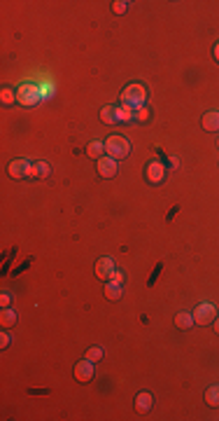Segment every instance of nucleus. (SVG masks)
Instances as JSON below:
<instances>
[{"label":"nucleus","mask_w":219,"mask_h":421,"mask_svg":"<svg viewBox=\"0 0 219 421\" xmlns=\"http://www.w3.org/2000/svg\"><path fill=\"white\" fill-rule=\"evenodd\" d=\"M128 152H131V143H128L126 136H122V134H112V136L105 140V155L117 159V162H119V159H126Z\"/></svg>","instance_id":"obj_1"},{"label":"nucleus","mask_w":219,"mask_h":421,"mask_svg":"<svg viewBox=\"0 0 219 421\" xmlns=\"http://www.w3.org/2000/svg\"><path fill=\"white\" fill-rule=\"evenodd\" d=\"M145 101H147V89L143 84H128V87L122 91V103L124 106H131V108H143Z\"/></svg>","instance_id":"obj_2"},{"label":"nucleus","mask_w":219,"mask_h":421,"mask_svg":"<svg viewBox=\"0 0 219 421\" xmlns=\"http://www.w3.org/2000/svg\"><path fill=\"white\" fill-rule=\"evenodd\" d=\"M217 318V309L215 304L210 302H200L196 309H194V323L196 325H212Z\"/></svg>","instance_id":"obj_3"},{"label":"nucleus","mask_w":219,"mask_h":421,"mask_svg":"<svg viewBox=\"0 0 219 421\" xmlns=\"http://www.w3.org/2000/svg\"><path fill=\"white\" fill-rule=\"evenodd\" d=\"M145 178H147V183H152V185H161L163 180H166V168H163L161 162H149V164L145 167Z\"/></svg>","instance_id":"obj_4"},{"label":"nucleus","mask_w":219,"mask_h":421,"mask_svg":"<svg viewBox=\"0 0 219 421\" xmlns=\"http://www.w3.org/2000/svg\"><path fill=\"white\" fill-rule=\"evenodd\" d=\"M115 262H112V257H100L98 262H96V276L103 281V283H107V281H112V276H115Z\"/></svg>","instance_id":"obj_5"},{"label":"nucleus","mask_w":219,"mask_h":421,"mask_svg":"<svg viewBox=\"0 0 219 421\" xmlns=\"http://www.w3.org/2000/svg\"><path fill=\"white\" fill-rule=\"evenodd\" d=\"M94 363L89 361V358H84V361H77L75 365V379L79 384H89L91 379H94Z\"/></svg>","instance_id":"obj_6"},{"label":"nucleus","mask_w":219,"mask_h":421,"mask_svg":"<svg viewBox=\"0 0 219 421\" xmlns=\"http://www.w3.org/2000/svg\"><path fill=\"white\" fill-rule=\"evenodd\" d=\"M30 171H33V167H30L28 159H14V162H10V167H7V173L14 180H21V178L30 176Z\"/></svg>","instance_id":"obj_7"},{"label":"nucleus","mask_w":219,"mask_h":421,"mask_svg":"<svg viewBox=\"0 0 219 421\" xmlns=\"http://www.w3.org/2000/svg\"><path fill=\"white\" fill-rule=\"evenodd\" d=\"M98 173L103 178H115L117 176V159H112V157H100L98 159Z\"/></svg>","instance_id":"obj_8"},{"label":"nucleus","mask_w":219,"mask_h":421,"mask_svg":"<svg viewBox=\"0 0 219 421\" xmlns=\"http://www.w3.org/2000/svg\"><path fill=\"white\" fill-rule=\"evenodd\" d=\"M38 98H40V94L30 84H24L19 89V94H17V101H19L21 106H33V103H38Z\"/></svg>","instance_id":"obj_9"},{"label":"nucleus","mask_w":219,"mask_h":421,"mask_svg":"<svg viewBox=\"0 0 219 421\" xmlns=\"http://www.w3.org/2000/svg\"><path fill=\"white\" fill-rule=\"evenodd\" d=\"M103 293L110 302H117V300H122V295H124V285L117 283V281H107L105 288H103Z\"/></svg>","instance_id":"obj_10"},{"label":"nucleus","mask_w":219,"mask_h":421,"mask_svg":"<svg viewBox=\"0 0 219 421\" xmlns=\"http://www.w3.org/2000/svg\"><path fill=\"white\" fill-rule=\"evenodd\" d=\"M203 129L210 131V134H217L219 131V112L217 110H210L203 115Z\"/></svg>","instance_id":"obj_11"},{"label":"nucleus","mask_w":219,"mask_h":421,"mask_svg":"<svg viewBox=\"0 0 219 421\" xmlns=\"http://www.w3.org/2000/svg\"><path fill=\"white\" fill-rule=\"evenodd\" d=\"M152 410V393H138V398H135V412L138 414H145V412Z\"/></svg>","instance_id":"obj_12"},{"label":"nucleus","mask_w":219,"mask_h":421,"mask_svg":"<svg viewBox=\"0 0 219 421\" xmlns=\"http://www.w3.org/2000/svg\"><path fill=\"white\" fill-rule=\"evenodd\" d=\"M14 323H17V311L2 307V311H0V325L7 330V328H14Z\"/></svg>","instance_id":"obj_13"},{"label":"nucleus","mask_w":219,"mask_h":421,"mask_svg":"<svg viewBox=\"0 0 219 421\" xmlns=\"http://www.w3.org/2000/svg\"><path fill=\"white\" fill-rule=\"evenodd\" d=\"M86 155L98 162V159L105 155V143H100V140H91V143L86 145Z\"/></svg>","instance_id":"obj_14"},{"label":"nucleus","mask_w":219,"mask_h":421,"mask_svg":"<svg viewBox=\"0 0 219 421\" xmlns=\"http://www.w3.org/2000/svg\"><path fill=\"white\" fill-rule=\"evenodd\" d=\"M175 325L180 328V330H189L194 323V313H187V311H180L177 316H175Z\"/></svg>","instance_id":"obj_15"},{"label":"nucleus","mask_w":219,"mask_h":421,"mask_svg":"<svg viewBox=\"0 0 219 421\" xmlns=\"http://www.w3.org/2000/svg\"><path fill=\"white\" fill-rule=\"evenodd\" d=\"M117 110L119 108H115V106H105V108L100 110V122H103V124H115V122H119V119H117Z\"/></svg>","instance_id":"obj_16"},{"label":"nucleus","mask_w":219,"mask_h":421,"mask_svg":"<svg viewBox=\"0 0 219 421\" xmlns=\"http://www.w3.org/2000/svg\"><path fill=\"white\" fill-rule=\"evenodd\" d=\"M205 402H208L210 407H219V384L210 386L208 391H205Z\"/></svg>","instance_id":"obj_17"},{"label":"nucleus","mask_w":219,"mask_h":421,"mask_svg":"<svg viewBox=\"0 0 219 421\" xmlns=\"http://www.w3.org/2000/svg\"><path fill=\"white\" fill-rule=\"evenodd\" d=\"M49 171H51V168H49L47 162H38V164H33V171H30V176H35V178H40V180H42V178H47V176H49Z\"/></svg>","instance_id":"obj_18"},{"label":"nucleus","mask_w":219,"mask_h":421,"mask_svg":"<svg viewBox=\"0 0 219 421\" xmlns=\"http://www.w3.org/2000/svg\"><path fill=\"white\" fill-rule=\"evenodd\" d=\"M135 117V108H131V106H124V108L117 110V119L119 122H128V119Z\"/></svg>","instance_id":"obj_19"},{"label":"nucleus","mask_w":219,"mask_h":421,"mask_svg":"<svg viewBox=\"0 0 219 421\" xmlns=\"http://www.w3.org/2000/svg\"><path fill=\"white\" fill-rule=\"evenodd\" d=\"M84 358H89L91 363H98L100 358H103V349H100V346H94V349H89V351H86Z\"/></svg>","instance_id":"obj_20"},{"label":"nucleus","mask_w":219,"mask_h":421,"mask_svg":"<svg viewBox=\"0 0 219 421\" xmlns=\"http://www.w3.org/2000/svg\"><path fill=\"white\" fill-rule=\"evenodd\" d=\"M112 12H115V14H126V12H128V2H126V0H115V2H112Z\"/></svg>","instance_id":"obj_21"},{"label":"nucleus","mask_w":219,"mask_h":421,"mask_svg":"<svg viewBox=\"0 0 219 421\" xmlns=\"http://www.w3.org/2000/svg\"><path fill=\"white\" fill-rule=\"evenodd\" d=\"M14 101H17L14 91H12V89H2V103H5V106H12Z\"/></svg>","instance_id":"obj_22"},{"label":"nucleus","mask_w":219,"mask_h":421,"mask_svg":"<svg viewBox=\"0 0 219 421\" xmlns=\"http://www.w3.org/2000/svg\"><path fill=\"white\" fill-rule=\"evenodd\" d=\"M147 117H149V110L145 108V106H143V108H138V110H135V119H140V122H145Z\"/></svg>","instance_id":"obj_23"},{"label":"nucleus","mask_w":219,"mask_h":421,"mask_svg":"<svg viewBox=\"0 0 219 421\" xmlns=\"http://www.w3.org/2000/svg\"><path fill=\"white\" fill-rule=\"evenodd\" d=\"M7 346H10V335L2 333L0 335V349H7Z\"/></svg>","instance_id":"obj_24"},{"label":"nucleus","mask_w":219,"mask_h":421,"mask_svg":"<svg viewBox=\"0 0 219 421\" xmlns=\"http://www.w3.org/2000/svg\"><path fill=\"white\" fill-rule=\"evenodd\" d=\"M0 304H2V307H7V304H10V295H7V293L0 295Z\"/></svg>","instance_id":"obj_25"},{"label":"nucleus","mask_w":219,"mask_h":421,"mask_svg":"<svg viewBox=\"0 0 219 421\" xmlns=\"http://www.w3.org/2000/svg\"><path fill=\"white\" fill-rule=\"evenodd\" d=\"M212 56H215V61L219 63V42L215 45V47H212Z\"/></svg>","instance_id":"obj_26"},{"label":"nucleus","mask_w":219,"mask_h":421,"mask_svg":"<svg viewBox=\"0 0 219 421\" xmlns=\"http://www.w3.org/2000/svg\"><path fill=\"white\" fill-rule=\"evenodd\" d=\"M112 281H117V283H122V281H124V276L119 274V272H115V276H112Z\"/></svg>","instance_id":"obj_27"},{"label":"nucleus","mask_w":219,"mask_h":421,"mask_svg":"<svg viewBox=\"0 0 219 421\" xmlns=\"http://www.w3.org/2000/svg\"><path fill=\"white\" fill-rule=\"evenodd\" d=\"M212 328H215V333L219 335V318H215V323H212Z\"/></svg>","instance_id":"obj_28"},{"label":"nucleus","mask_w":219,"mask_h":421,"mask_svg":"<svg viewBox=\"0 0 219 421\" xmlns=\"http://www.w3.org/2000/svg\"><path fill=\"white\" fill-rule=\"evenodd\" d=\"M217 145H219V138H217Z\"/></svg>","instance_id":"obj_29"}]
</instances>
